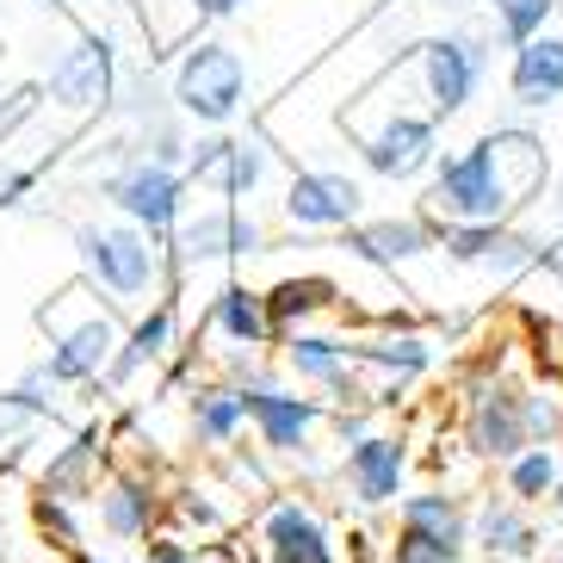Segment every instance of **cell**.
<instances>
[{
    "mask_svg": "<svg viewBox=\"0 0 563 563\" xmlns=\"http://www.w3.org/2000/svg\"><path fill=\"white\" fill-rule=\"evenodd\" d=\"M551 180V155L532 131H489L433 167V223H508Z\"/></svg>",
    "mask_w": 563,
    "mask_h": 563,
    "instance_id": "6da1fadb",
    "label": "cell"
},
{
    "mask_svg": "<svg viewBox=\"0 0 563 563\" xmlns=\"http://www.w3.org/2000/svg\"><path fill=\"white\" fill-rule=\"evenodd\" d=\"M75 249H81V285L100 291L112 310H143L167 285L162 242L136 223H81Z\"/></svg>",
    "mask_w": 563,
    "mask_h": 563,
    "instance_id": "7a4b0ae2",
    "label": "cell"
},
{
    "mask_svg": "<svg viewBox=\"0 0 563 563\" xmlns=\"http://www.w3.org/2000/svg\"><path fill=\"white\" fill-rule=\"evenodd\" d=\"M37 329L51 341L44 372H51L56 384H100L112 353H118V341H124L118 310L100 303V291H87V285H68L63 298L44 303V310H37Z\"/></svg>",
    "mask_w": 563,
    "mask_h": 563,
    "instance_id": "3957f363",
    "label": "cell"
},
{
    "mask_svg": "<svg viewBox=\"0 0 563 563\" xmlns=\"http://www.w3.org/2000/svg\"><path fill=\"white\" fill-rule=\"evenodd\" d=\"M162 254H167V285H180L192 266L266 254V230L242 211V205H205V211H192V217L174 223V235L162 242Z\"/></svg>",
    "mask_w": 563,
    "mask_h": 563,
    "instance_id": "277c9868",
    "label": "cell"
},
{
    "mask_svg": "<svg viewBox=\"0 0 563 563\" xmlns=\"http://www.w3.org/2000/svg\"><path fill=\"white\" fill-rule=\"evenodd\" d=\"M242 93H249V68L230 44L199 37L192 51L180 56V75H174V106L180 118H199V124H230L242 112Z\"/></svg>",
    "mask_w": 563,
    "mask_h": 563,
    "instance_id": "5b68a950",
    "label": "cell"
},
{
    "mask_svg": "<svg viewBox=\"0 0 563 563\" xmlns=\"http://www.w3.org/2000/svg\"><path fill=\"white\" fill-rule=\"evenodd\" d=\"M415 63H421V93H428V118H459L464 106L477 100L483 68H489V44L477 32H440L428 44H415Z\"/></svg>",
    "mask_w": 563,
    "mask_h": 563,
    "instance_id": "8992f818",
    "label": "cell"
},
{
    "mask_svg": "<svg viewBox=\"0 0 563 563\" xmlns=\"http://www.w3.org/2000/svg\"><path fill=\"white\" fill-rule=\"evenodd\" d=\"M106 199L124 211V223L150 230L155 242H167V235H174V223L186 217V174H180V167H162V162L131 155V162L106 180Z\"/></svg>",
    "mask_w": 563,
    "mask_h": 563,
    "instance_id": "52a82bcc",
    "label": "cell"
},
{
    "mask_svg": "<svg viewBox=\"0 0 563 563\" xmlns=\"http://www.w3.org/2000/svg\"><path fill=\"white\" fill-rule=\"evenodd\" d=\"M242 409H249L254 433H261V446L273 452V459H298V452L310 446L316 421L329 415L316 397H298V390H279L273 378L242 384Z\"/></svg>",
    "mask_w": 563,
    "mask_h": 563,
    "instance_id": "ba28073f",
    "label": "cell"
},
{
    "mask_svg": "<svg viewBox=\"0 0 563 563\" xmlns=\"http://www.w3.org/2000/svg\"><path fill=\"white\" fill-rule=\"evenodd\" d=\"M360 155L378 180H415L428 174L433 155H440V124L428 112H390L378 131L360 136Z\"/></svg>",
    "mask_w": 563,
    "mask_h": 563,
    "instance_id": "9c48e42d",
    "label": "cell"
},
{
    "mask_svg": "<svg viewBox=\"0 0 563 563\" xmlns=\"http://www.w3.org/2000/svg\"><path fill=\"white\" fill-rule=\"evenodd\" d=\"M433 249L459 266H483V273H527L545 261V242L520 235L514 223H440Z\"/></svg>",
    "mask_w": 563,
    "mask_h": 563,
    "instance_id": "30bf717a",
    "label": "cell"
},
{
    "mask_svg": "<svg viewBox=\"0 0 563 563\" xmlns=\"http://www.w3.org/2000/svg\"><path fill=\"white\" fill-rule=\"evenodd\" d=\"M285 223H298V230H353L360 223V180L347 174H334V167H303L285 180Z\"/></svg>",
    "mask_w": 563,
    "mask_h": 563,
    "instance_id": "8fae6325",
    "label": "cell"
},
{
    "mask_svg": "<svg viewBox=\"0 0 563 563\" xmlns=\"http://www.w3.org/2000/svg\"><path fill=\"white\" fill-rule=\"evenodd\" d=\"M112 87L118 68H112V44L100 32H81L51 63V100L63 112H100V106H112Z\"/></svg>",
    "mask_w": 563,
    "mask_h": 563,
    "instance_id": "7c38bea8",
    "label": "cell"
},
{
    "mask_svg": "<svg viewBox=\"0 0 563 563\" xmlns=\"http://www.w3.org/2000/svg\"><path fill=\"white\" fill-rule=\"evenodd\" d=\"M464 446L477 452L483 464H508L532 446L527 421H520V390L514 384H483L471 390V409H464Z\"/></svg>",
    "mask_w": 563,
    "mask_h": 563,
    "instance_id": "4fadbf2b",
    "label": "cell"
},
{
    "mask_svg": "<svg viewBox=\"0 0 563 563\" xmlns=\"http://www.w3.org/2000/svg\"><path fill=\"white\" fill-rule=\"evenodd\" d=\"M266 167H273V150L249 143V136H211L199 150H186V180L211 186L217 199H249V192H261Z\"/></svg>",
    "mask_w": 563,
    "mask_h": 563,
    "instance_id": "5bb4252c",
    "label": "cell"
},
{
    "mask_svg": "<svg viewBox=\"0 0 563 563\" xmlns=\"http://www.w3.org/2000/svg\"><path fill=\"white\" fill-rule=\"evenodd\" d=\"M285 372L298 384H316V390H329L341 409H365L372 390L353 384V347L347 341H334V334H310V329H291L285 334Z\"/></svg>",
    "mask_w": 563,
    "mask_h": 563,
    "instance_id": "9a60e30c",
    "label": "cell"
},
{
    "mask_svg": "<svg viewBox=\"0 0 563 563\" xmlns=\"http://www.w3.org/2000/svg\"><path fill=\"white\" fill-rule=\"evenodd\" d=\"M180 285H167L162 298L150 303V310L136 316L131 329H124V341H118V353H112V365H106V390H124L131 378H143L150 365H162L167 360V347H174V334H180Z\"/></svg>",
    "mask_w": 563,
    "mask_h": 563,
    "instance_id": "2e32d148",
    "label": "cell"
},
{
    "mask_svg": "<svg viewBox=\"0 0 563 563\" xmlns=\"http://www.w3.org/2000/svg\"><path fill=\"white\" fill-rule=\"evenodd\" d=\"M341 477H347L353 501L384 508V501L402 496V477H409V446H402L397 433H360V440L347 446Z\"/></svg>",
    "mask_w": 563,
    "mask_h": 563,
    "instance_id": "e0dca14e",
    "label": "cell"
},
{
    "mask_svg": "<svg viewBox=\"0 0 563 563\" xmlns=\"http://www.w3.org/2000/svg\"><path fill=\"white\" fill-rule=\"evenodd\" d=\"M261 545H266V563H334L329 527H322V520H316V508H303L298 496L266 501Z\"/></svg>",
    "mask_w": 563,
    "mask_h": 563,
    "instance_id": "ac0fdd59",
    "label": "cell"
},
{
    "mask_svg": "<svg viewBox=\"0 0 563 563\" xmlns=\"http://www.w3.org/2000/svg\"><path fill=\"white\" fill-rule=\"evenodd\" d=\"M433 242H440V223H428V217H378V223H353L341 249L372 266H409L433 254Z\"/></svg>",
    "mask_w": 563,
    "mask_h": 563,
    "instance_id": "d6986e66",
    "label": "cell"
},
{
    "mask_svg": "<svg viewBox=\"0 0 563 563\" xmlns=\"http://www.w3.org/2000/svg\"><path fill=\"white\" fill-rule=\"evenodd\" d=\"M508 93H514V106H527V112L563 100V37L558 32H539V37H527V44L514 51Z\"/></svg>",
    "mask_w": 563,
    "mask_h": 563,
    "instance_id": "ffe728a7",
    "label": "cell"
},
{
    "mask_svg": "<svg viewBox=\"0 0 563 563\" xmlns=\"http://www.w3.org/2000/svg\"><path fill=\"white\" fill-rule=\"evenodd\" d=\"M205 334H217V341H230V347H242V353H261L266 341H273L266 298L254 291V285L230 279V285L211 298V310H205Z\"/></svg>",
    "mask_w": 563,
    "mask_h": 563,
    "instance_id": "44dd1931",
    "label": "cell"
},
{
    "mask_svg": "<svg viewBox=\"0 0 563 563\" xmlns=\"http://www.w3.org/2000/svg\"><path fill=\"white\" fill-rule=\"evenodd\" d=\"M402 527L421 532V539H433V545L446 551V558H464V545H471V520H464L459 496H446V489H421V496H402Z\"/></svg>",
    "mask_w": 563,
    "mask_h": 563,
    "instance_id": "7402d4cb",
    "label": "cell"
},
{
    "mask_svg": "<svg viewBox=\"0 0 563 563\" xmlns=\"http://www.w3.org/2000/svg\"><path fill=\"white\" fill-rule=\"evenodd\" d=\"M93 501H100V527L112 532V539H150V527H155V489L143 477L100 483Z\"/></svg>",
    "mask_w": 563,
    "mask_h": 563,
    "instance_id": "603a6c76",
    "label": "cell"
},
{
    "mask_svg": "<svg viewBox=\"0 0 563 563\" xmlns=\"http://www.w3.org/2000/svg\"><path fill=\"white\" fill-rule=\"evenodd\" d=\"M261 298H266V322H273V334H291V329H303L310 316L334 310V285L316 279V273H291V279L266 285Z\"/></svg>",
    "mask_w": 563,
    "mask_h": 563,
    "instance_id": "cb8c5ba5",
    "label": "cell"
},
{
    "mask_svg": "<svg viewBox=\"0 0 563 563\" xmlns=\"http://www.w3.org/2000/svg\"><path fill=\"white\" fill-rule=\"evenodd\" d=\"M471 532H477V545L489 551V558H527L532 551V520L520 514V501H508V496H483Z\"/></svg>",
    "mask_w": 563,
    "mask_h": 563,
    "instance_id": "d4e9b609",
    "label": "cell"
},
{
    "mask_svg": "<svg viewBox=\"0 0 563 563\" xmlns=\"http://www.w3.org/2000/svg\"><path fill=\"white\" fill-rule=\"evenodd\" d=\"M428 360H433V347L421 341V334H384V341H365V347H353V365H378L384 378V390H390V402H397V390L409 378H421L428 372Z\"/></svg>",
    "mask_w": 563,
    "mask_h": 563,
    "instance_id": "484cf974",
    "label": "cell"
},
{
    "mask_svg": "<svg viewBox=\"0 0 563 563\" xmlns=\"http://www.w3.org/2000/svg\"><path fill=\"white\" fill-rule=\"evenodd\" d=\"M242 428H249V409H242L235 384H199L192 390V433H199L205 446H230Z\"/></svg>",
    "mask_w": 563,
    "mask_h": 563,
    "instance_id": "4316f807",
    "label": "cell"
},
{
    "mask_svg": "<svg viewBox=\"0 0 563 563\" xmlns=\"http://www.w3.org/2000/svg\"><path fill=\"white\" fill-rule=\"evenodd\" d=\"M508 471V501H520V508H532V501H551L563 483V459L558 446H527L520 459L501 464Z\"/></svg>",
    "mask_w": 563,
    "mask_h": 563,
    "instance_id": "83f0119b",
    "label": "cell"
},
{
    "mask_svg": "<svg viewBox=\"0 0 563 563\" xmlns=\"http://www.w3.org/2000/svg\"><path fill=\"white\" fill-rule=\"evenodd\" d=\"M489 7H496V25L514 51H520L527 37L551 32V13H558V0H489Z\"/></svg>",
    "mask_w": 563,
    "mask_h": 563,
    "instance_id": "f1b7e54d",
    "label": "cell"
},
{
    "mask_svg": "<svg viewBox=\"0 0 563 563\" xmlns=\"http://www.w3.org/2000/svg\"><path fill=\"white\" fill-rule=\"evenodd\" d=\"M93 433H81L75 446L63 452V459H51V471H44V496H75V489H87V464H93Z\"/></svg>",
    "mask_w": 563,
    "mask_h": 563,
    "instance_id": "f546056e",
    "label": "cell"
},
{
    "mask_svg": "<svg viewBox=\"0 0 563 563\" xmlns=\"http://www.w3.org/2000/svg\"><path fill=\"white\" fill-rule=\"evenodd\" d=\"M37 527L56 532V545L81 558V532H75V520H68V501L63 496H37Z\"/></svg>",
    "mask_w": 563,
    "mask_h": 563,
    "instance_id": "4dcf8cb0",
    "label": "cell"
},
{
    "mask_svg": "<svg viewBox=\"0 0 563 563\" xmlns=\"http://www.w3.org/2000/svg\"><path fill=\"white\" fill-rule=\"evenodd\" d=\"M390 563H459V558H446V551L433 545V539H421V532L397 527V539H390Z\"/></svg>",
    "mask_w": 563,
    "mask_h": 563,
    "instance_id": "1f68e13d",
    "label": "cell"
},
{
    "mask_svg": "<svg viewBox=\"0 0 563 563\" xmlns=\"http://www.w3.org/2000/svg\"><path fill=\"white\" fill-rule=\"evenodd\" d=\"M143 563H199L192 558V545H186V539H150V551H143Z\"/></svg>",
    "mask_w": 563,
    "mask_h": 563,
    "instance_id": "d6a6232c",
    "label": "cell"
},
{
    "mask_svg": "<svg viewBox=\"0 0 563 563\" xmlns=\"http://www.w3.org/2000/svg\"><path fill=\"white\" fill-rule=\"evenodd\" d=\"M174 508H180V520H192V527H223V514H217L211 501H199V489H186Z\"/></svg>",
    "mask_w": 563,
    "mask_h": 563,
    "instance_id": "836d02e7",
    "label": "cell"
},
{
    "mask_svg": "<svg viewBox=\"0 0 563 563\" xmlns=\"http://www.w3.org/2000/svg\"><path fill=\"white\" fill-rule=\"evenodd\" d=\"M242 0H192V13H205V19H223V13H235Z\"/></svg>",
    "mask_w": 563,
    "mask_h": 563,
    "instance_id": "e575fe53",
    "label": "cell"
},
{
    "mask_svg": "<svg viewBox=\"0 0 563 563\" xmlns=\"http://www.w3.org/2000/svg\"><path fill=\"white\" fill-rule=\"evenodd\" d=\"M25 100H32V93H13V106H25ZM13 106H0V112H13Z\"/></svg>",
    "mask_w": 563,
    "mask_h": 563,
    "instance_id": "d590c367",
    "label": "cell"
},
{
    "mask_svg": "<svg viewBox=\"0 0 563 563\" xmlns=\"http://www.w3.org/2000/svg\"><path fill=\"white\" fill-rule=\"evenodd\" d=\"M0 563H7V532H0Z\"/></svg>",
    "mask_w": 563,
    "mask_h": 563,
    "instance_id": "8d00e7d4",
    "label": "cell"
},
{
    "mask_svg": "<svg viewBox=\"0 0 563 563\" xmlns=\"http://www.w3.org/2000/svg\"><path fill=\"white\" fill-rule=\"evenodd\" d=\"M558 446H563V421H558Z\"/></svg>",
    "mask_w": 563,
    "mask_h": 563,
    "instance_id": "74e56055",
    "label": "cell"
},
{
    "mask_svg": "<svg viewBox=\"0 0 563 563\" xmlns=\"http://www.w3.org/2000/svg\"><path fill=\"white\" fill-rule=\"evenodd\" d=\"M558 211H563V186H558Z\"/></svg>",
    "mask_w": 563,
    "mask_h": 563,
    "instance_id": "f35d334b",
    "label": "cell"
},
{
    "mask_svg": "<svg viewBox=\"0 0 563 563\" xmlns=\"http://www.w3.org/2000/svg\"><path fill=\"white\" fill-rule=\"evenodd\" d=\"M81 563H93V558H81Z\"/></svg>",
    "mask_w": 563,
    "mask_h": 563,
    "instance_id": "ab89813d",
    "label": "cell"
},
{
    "mask_svg": "<svg viewBox=\"0 0 563 563\" xmlns=\"http://www.w3.org/2000/svg\"><path fill=\"white\" fill-rule=\"evenodd\" d=\"M558 563H563V558H558Z\"/></svg>",
    "mask_w": 563,
    "mask_h": 563,
    "instance_id": "60d3db41",
    "label": "cell"
}]
</instances>
